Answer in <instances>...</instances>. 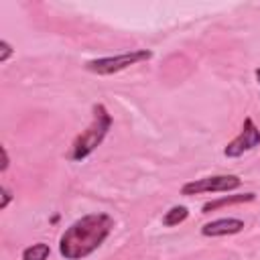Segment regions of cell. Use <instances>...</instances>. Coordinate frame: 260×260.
<instances>
[{
  "label": "cell",
  "mask_w": 260,
  "mask_h": 260,
  "mask_svg": "<svg viewBox=\"0 0 260 260\" xmlns=\"http://www.w3.org/2000/svg\"><path fill=\"white\" fill-rule=\"evenodd\" d=\"M256 79H258V83H260V69H256Z\"/></svg>",
  "instance_id": "obj_13"
},
{
  "label": "cell",
  "mask_w": 260,
  "mask_h": 260,
  "mask_svg": "<svg viewBox=\"0 0 260 260\" xmlns=\"http://www.w3.org/2000/svg\"><path fill=\"white\" fill-rule=\"evenodd\" d=\"M244 230V221L238 217H221L215 221H209L201 228V234L207 238H215V236H230V234H238Z\"/></svg>",
  "instance_id": "obj_6"
},
{
  "label": "cell",
  "mask_w": 260,
  "mask_h": 260,
  "mask_svg": "<svg viewBox=\"0 0 260 260\" xmlns=\"http://www.w3.org/2000/svg\"><path fill=\"white\" fill-rule=\"evenodd\" d=\"M114 219L108 213H89L71 223L59 240V252L67 260H79L95 252L110 236Z\"/></svg>",
  "instance_id": "obj_1"
},
{
  "label": "cell",
  "mask_w": 260,
  "mask_h": 260,
  "mask_svg": "<svg viewBox=\"0 0 260 260\" xmlns=\"http://www.w3.org/2000/svg\"><path fill=\"white\" fill-rule=\"evenodd\" d=\"M12 199V195H10V191L6 189V187H2V201H0V207L4 209L6 205H8V201Z\"/></svg>",
  "instance_id": "obj_11"
},
{
  "label": "cell",
  "mask_w": 260,
  "mask_h": 260,
  "mask_svg": "<svg viewBox=\"0 0 260 260\" xmlns=\"http://www.w3.org/2000/svg\"><path fill=\"white\" fill-rule=\"evenodd\" d=\"M10 55H12V47L6 41H2L0 43V63H6L10 59Z\"/></svg>",
  "instance_id": "obj_10"
},
{
  "label": "cell",
  "mask_w": 260,
  "mask_h": 260,
  "mask_svg": "<svg viewBox=\"0 0 260 260\" xmlns=\"http://www.w3.org/2000/svg\"><path fill=\"white\" fill-rule=\"evenodd\" d=\"M110 126H112V118H110L106 106L95 104V106H93V120H91V124L75 138V142H73V146H71L69 158H71V160H83L85 156H89V154L102 144V140L106 138Z\"/></svg>",
  "instance_id": "obj_2"
},
{
  "label": "cell",
  "mask_w": 260,
  "mask_h": 260,
  "mask_svg": "<svg viewBox=\"0 0 260 260\" xmlns=\"http://www.w3.org/2000/svg\"><path fill=\"white\" fill-rule=\"evenodd\" d=\"M152 57L150 51L146 49H136V51H128V53H122V55H116V57H102V59H91L85 63V69L87 71H93L98 75H110V73H116V71H122L134 63H140V61H148Z\"/></svg>",
  "instance_id": "obj_3"
},
{
  "label": "cell",
  "mask_w": 260,
  "mask_h": 260,
  "mask_svg": "<svg viewBox=\"0 0 260 260\" xmlns=\"http://www.w3.org/2000/svg\"><path fill=\"white\" fill-rule=\"evenodd\" d=\"M187 215H189V211H187L185 205H175V207H171V209L165 213L162 223H165V225H179L181 221L187 219Z\"/></svg>",
  "instance_id": "obj_9"
},
{
  "label": "cell",
  "mask_w": 260,
  "mask_h": 260,
  "mask_svg": "<svg viewBox=\"0 0 260 260\" xmlns=\"http://www.w3.org/2000/svg\"><path fill=\"white\" fill-rule=\"evenodd\" d=\"M242 185L240 177L236 175H215V177H205L197 179L191 183H185L181 187L183 195H197V193H219V191H232Z\"/></svg>",
  "instance_id": "obj_4"
},
{
  "label": "cell",
  "mask_w": 260,
  "mask_h": 260,
  "mask_svg": "<svg viewBox=\"0 0 260 260\" xmlns=\"http://www.w3.org/2000/svg\"><path fill=\"white\" fill-rule=\"evenodd\" d=\"M258 144H260V130L252 122V118H246L244 126H242V132L223 148V154L230 156V158H236V156H242L244 152L256 148Z\"/></svg>",
  "instance_id": "obj_5"
},
{
  "label": "cell",
  "mask_w": 260,
  "mask_h": 260,
  "mask_svg": "<svg viewBox=\"0 0 260 260\" xmlns=\"http://www.w3.org/2000/svg\"><path fill=\"white\" fill-rule=\"evenodd\" d=\"M49 254H51L49 244H45V242H37V244H32V246L24 248V252H22V260H47Z\"/></svg>",
  "instance_id": "obj_8"
},
{
  "label": "cell",
  "mask_w": 260,
  "mask_h": 260,
  "mask_svg": "<svg viewBox=\"0 0 260 260\" xmlns=\"http://www.w3.org/2000/svg\"><path fill=\"white\" fill-rule=\"evenodd\" d=\"M0 169H2V173L8 169V152H6L4 146H2V167H0Z\"/></svg>",
  "instance_id": "obj_12"
},
{
  "label": "cell",
  "mask_w": 260,
  "mask_h": 260,
  "mask_svg": "<svg viewBox=\"0 0 260 260\" xmlns=\"http://www.w3.org/2000/svg\"><path fill=\"white\" fill-rule=\"evenodd\" d=\"M254 193H244V195H230V197H221L217 201H209L203 205V213H209L217 207H223V205H232V203H246V201H254Z\"/></svg>",
  "instance_id": "obj_7"
}]
</instances>
